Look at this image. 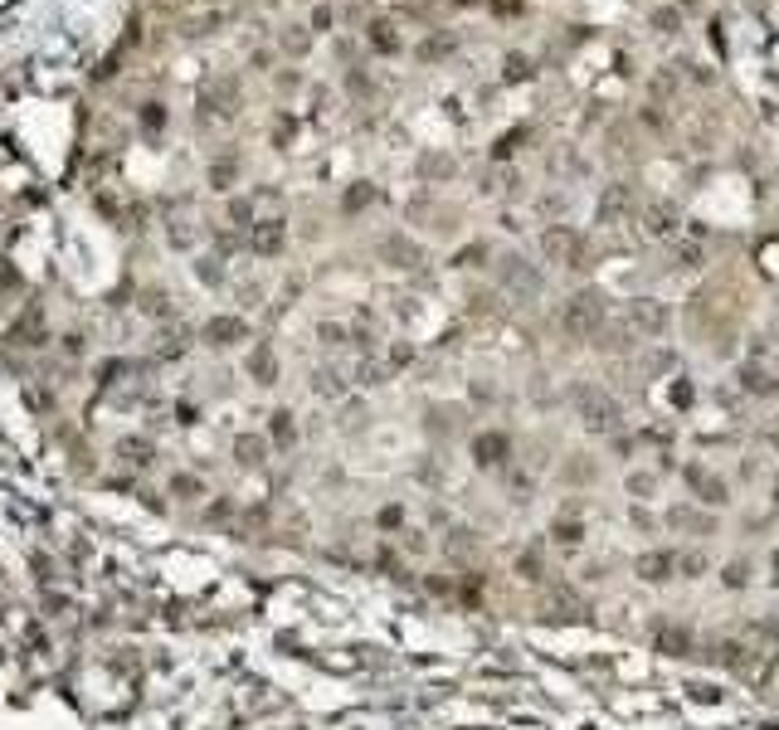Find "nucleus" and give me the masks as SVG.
<instances>
[{
  "label": "nucleus",
  "instance_id": "f257e3e1",
  "mask_svg": "<svg viewBox=\"0 0 779 730\" xmlns=\"http://www.w3.org/2000/svg\"><path fill=\"white\" fill-rule=\"evenodd\" d=\"M653 643H658L663 657H687V652H691V633L677 628V624H658V638H653Z\"/></svg>",
  "mask_w": 779,
  "mask_h": 730
},
{
  "label": "nucleus",
  "instance_id": "f03ea898",
  "mask_svg": "<svg viewBox=\"0 0 779 730\" xmlns=\"http://www.w3.org/2000/svg\"><path fill=\"white\" fill-rule=\"evenodd\" d=\"M687 482L701 492V502H711V507H721V502H726V482H721V477H711L706 468H687Z\"/></svg>",
  "mask_w": 779,
  "mask_h": 730
},
{
  "label": "nucleus",
  "instance_id": "7ed1b4c3",
  "mask_svg": "<svg viewBox=\"0 0 779 730\" xmlns=\"http://www.w3.org/2000/svg\"><path fill=\"white\" fill-rule=\"evenodd\" d=\"M673 565H677V560H673L668 550H653V555H643V560H638V580H648V584H663Z\"/></svg>",
  "mask_w": 779,
  "mask_h": 730
},
{
  "label": "nucleus",
  "instance_id": "20e7f679",
  "mask_svg": "<svg viewBox=\"0 0 779 730\" xmlns=\"http://www.w3.org/2000/svg\"><path fill=\"white\" fill-rule=\"evenodd\" d=\"M506 458V438L492 433V438H478V463H502Z\"/></svg>",
  "mask_w": 779,
  "mask_h": 730
},
{
  "label": "nucleus",
  "instance_id": "39448f33",
  "mask_svg": "<svg viewBox=\"0 0 779 730\" xmlns=\"http://www.w3.org/2000/svg\"><path fill=\"white\" fill-rule=\"evenodd\" d=\"M677 570L687 580H696V575L706 570V555H701V550H687V555H677Z\"/></svg>",
  "mask_w": 779,
  "mask_h": 730
},
{
  "label": "nucleus",
  "instance_id": "423d86ee",
  "mask_svg": "<svg viewBox=\"0 0 779 730\" xmlns=\"http://www.w3.org/2000/svg\"><path fill=\"white\" fill-rule=\"evenodd\" d=\"M580 535H584L580 521H556V540H560V545H575Z\"/></svg>",
  "mask_w": 779,
  "mask_h": 730
},
{
  "label": "nucleus",
  "instance_id": "0eeeda50",
  "mask_svg": "<svg viewBox=\"0 0 779 730\" xmlns=\"http://www.w3.org/2000/svg\"><path fill=\"white\" fill-rule=\"evenodd\" d=\"M521 575H526V580H541V560H536V555H521Z\"/></svg>",
  "mask_w": 779,
  "mask_h": 730
},
{
  "label": "nucleus",
  "instance_id": "6e6552de",
  "mask_svg": "<svg viewBox=\"0 0 779 730\" xmlns=\"http://www.w3.org/2000/svg\"><path fill=\"white\" fill-rule=\"evenodd\" d=\"M721 580H726V584H736V589H740V584H745V565H731V570H726V575H721Z\"/></svg>",
  "mask_w": 779,
  "mask_h": 730
}]
</instances>
